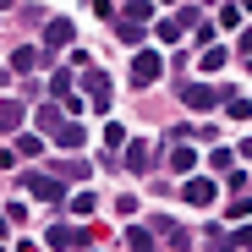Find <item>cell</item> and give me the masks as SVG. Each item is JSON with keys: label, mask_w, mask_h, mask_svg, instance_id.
I'll return each instance as SVG.
<instances>
[{"label": "cell", "mask_w": 252, "mask_h": 252, "mask_svg": "<svg viewBox=\"0 0 252 252\" xmlns=\"http://www.w3.org/2000/svg\"><path fill=\"white\" fill-rule=\"evenodd\" d=\"M82 137H88V132H82L77 121H66L61 132H55V143H61V148H82Z\"/></svg>", "instance_id": "obj_16"}, {"label": "cell", "mask_w": 252, "mask_h": 252, "mask_svg": "<svg viewBox=\"0 0 252 252\" xmlns=\"http://www.w3.org/2000/svg\"><path fill=\"white\" fill-rule=\"evenodd\" d=\"M154 33H159V44H176V38L187 33V22H181V17H159V28H154Z\"/></svg>", "instance_id": "obj_14"}, {"label": "cell", "mask_w": 252, "mask_h": 252, "mask_svg": "<svg viewBox=\"0 0 252 252\" xmlns=\"http://www.w3.org/2000/svg\"><path fill=\"white\" fill-rule=\"evenodd\" d=\"M22 121H28V110H22L17 99H0V137H17Z\"/></svg>", "instance_id": "obj_8"}, {"label": "cell", "mask_w": 252, "mask_h": 252, "mask_svg": "<svg viewBox=\"0 0 252 252\" xmlns=\"http://www.w3.org/2000/svg\"><path fill=\"white\" fill-rule=\"evenodd\" d=\"M159 71H164V55H159V50H137V55H132V71H126V82H132V88H154Z\"/></svg>", "instance_id": "obj_1"}, {"label": "cell", "mask_w": 252, "mask_h": 252, "mask_svg": "<svg viewBox=\"0 0 252 252\" xmlns=\"http://www.w3.org/2000/svg\"><path fill=\"white\" fill-rule=\"evenodd\" d=\"M241 159H252V137H247V143H241Z\"/></svg>", "instance_id": "obj_29"}, {"label": "cell", "mask_w": 252, "mask_h": 252, "mask_svg": "<svg viewBox=\"0 0 252 252\" xmlns=\"http://www.w3.org/2000/svg\"><path fill=\"white\" fill-rule=\"evenodd\" d=\"M230 252H252V225H241V230L230 236Z\"/></svg>", "instance_id": "obj_25"}, {"label": "cell", "mask_w": 252, "mask_h": 252, "mask_svg": "<svg viewBox=\"0 0 252 252\" xmlns=\"http://www.w3.org/2000/svg\"><path fill=\"white\" fill-rule=\"evenodd\" d=\"M220 28H241V6H225L220 11Z\"/></svg>", "instance_id": "obj_27"}, {"label": "cell", "mask_w": 252, "mask_h": 252, "mask_svg": "<svg viewBox=\"0 0 252 252\" xmlns=\"http://www.w3.org/2000/svg\"><path fill=\"white\" fill-rule=\"evenodd\" d=\"M33 121H38V132H50V137H55L61 126H66V110H61V99H50V104H38V110H33Z\"/></svg>", "instance_id": "obj_9"}, {"label": "cell", "mask_w": 252, "mask_h": 252, "mask_svg": "<svg viewBox=\"0 0 252 252\" xmlns=\"http://www.w3.org/2000/svg\"><path fill=\"white\" fill-rule=\"evenodd\" d=\"M241 55H252V28H241Z\"/></svg>", "instance_id": "obj_28"}, {"label": "cell", "mask_w": 252, "mask_h": 252, "mask_svg": "<svg viewBox=\"0 0 252 252\" xmlns=\"http://www.w3.org/2000/svg\"><path fill=\"white\" fill-rule=\"evenodd\" d=\"M0 252H6V247H0Z\"/></svg>", "instance_id": "obj_33"}, {"label": "cell", "mask_w": 252, "mask_h": 252, "mask_svg": "<svg viewBox=\"0 0 252 252\" xmlns=\"http://www.w3.org/2000/svg\"><path fill=\"white\" fill-rule=\"evenodd\" d=\"M82 88H88V99H94V110H99V115L110 110V77H104V71H94V66H88V71H82Z\"/></svg>", "instance_id": "obj_7"}, {"label": "cell", "mask_w": 252, "mask_h": 252, "mask_svg": "<svg viewBox=\"0 0 252 252\" xmlns=\"http://www.w3.org/2000/svg\"><path fill=\"white\" fill-rule=\"evenodd\" d=\"M247 71H252V55H247Z\"/></svg>", "instance_id": "obj_32"}, {"label": "cell", "mask_w": 252, "mask_h": 252, "mask_svg": "<svg viewBox=\"0 0 252 252\" xmlns=\"http://www.w3.org/2000/svg\"><path fill=\"white\" fill-rule=\"evenodd\" d=\"M148 11H154V0H126V17H137V22H148Z\"/></svg>", "instance_id": "obj_26"}, {"label": "cell", "mask_w": 252, "mask_h": 252, "mask_svg": "<svg viewBox=\"0 0 252 252\" xmlns=\"http://www.w3.org/2000/svg\"><path fill=\"white\" fill-rule=\"evenodd\" d=\"M55 170L71 176V181H88V159H55Z\"/></svg>", "instance_id": "obj_19"}, {"label": "cell", "mask_w": 252, "mask_h": 252, "mask_svg": "<svg viewBox=\"0 0 252 252\" xmlns=\"http://www.w3.org/2000/svg\"><path fill=\"white\" fill-rule=\"evenodd\" d=\"M154 6H176V0H154Z\"/></svg>", "instance_id": "obj_31"}, {"label": "cell", "mask_w": 252, "mask_h": 252, "mask_svg": "<svg viewBox=\"0 0 252 252\" xmlns=\"http://www.w3.org/2000/svg\"><path fill=\"white\" fill-rule=\"evenodd\" d=\"M38 66H44V50H33V44H22V50L11 55V71H22V77H28V71H38Z\"/></svg>", "instance_id": "obj_11"}, {"label": "cell", "mask_w": 252, "mask_h": 252, "mask_svg": "<svg viewBox=\"0 0 252 252\" xmlns=\"http://www.w3.org/2000/svg\"><path fill=\"white\" fill-rule=\"evenodd\" d=\"M17 154L22 159H38V154H44V137H38V132H17Z\"/></svg>", "instance_id": "obj_15"}, {"label": "cell", "mask_w": 252, "mask_h": 252, "mask_svg": "<svg viewBox=\"0 0 252 252\" xmlns=\"http://www.w3.org/2000/svg\"><path fill=\"white\" fill-rule=\"evenodd\" d=\"M236 6H241V11H252V0H236Z\"/></svg>", "instance_id": "obj_30"}, {"label": "cell", "mask_w": 252, "mask_h": 252, "mask_svg": "<svg viewBox=\"0 0 252 252\" xmlns=\"http://www.w3.org/2000/svg\"><path fill=\"white\" fill-rule=\"evenodd\" d=\"M50 247H88V236L82 230H71V225H50V236H44Z\"/></svg>", "instance_id": "obj_12"}, {"label": "cell", "mask_w": 252, "mask_h": 252, "mask_svg": "<svg viewBox=\"0 0 252 252\" xmlns=\"http://www.w3.org/2000/svg\"><path fill=\"white\" fill-rule=\"evenodd\" d=\"M66 208H71V214H77V220H88V214H94V208H99V197H94V192H77V197H71Z\"/></svg>", "instance_id": "obj_20"}, {"label": "cell", "mask_w": 252, "mask_h": 252, "mask_svg": "<svg viewBox=\"0 0 252 252\" xmlns=\"http://www.w3.org/2000/svg\"><path fill=\"white\" fill-rule=\"evenodd\" d=\"M50 99H61V104L77 99V94H71V71H55V77H50Z\"/></svg>", "instance_id": "obj_17"}, {"label": "cell", "mask_w": 252, "mask_h": 252, "mask_svg": "<svg viewBox=\"0 0 252 252\" xmlns=\"http://www.w3.org/2000/svg\"><path fill=\"white\" fill-rule=\"evenodd\" d=\"M71 44V17H50L44 22V55H61Z\"/></svg>", "instance_id": "obj_4"}, {"label": "cell", "mask_w": 252, "mask_h": 252, "mask_svg": "<svg viewBox=\"0 0 252 252\" xmlns=\"http://www.w3.org/2000/svg\"><path fill=\"white\" fill-rule=\"evenodd\" d=\"M104 143H110V154H121V148H126V126H121V121H110V126H104Z\"/></svg>", "instance_id": "obj_21"}, {"label": "cell", "mask_w": 252, "mask_h": 252, "mask_svg": "<svg viewBox=\"0 0 252 252\" xmlns=\"http://www.w3.org/2000/svg\"><path fill=\"white\" fill-rule=\"evenodd\" d=\"M121 164H126V170H132V176H148V164H154V148L137 137V143H126L121 148Z\"/></svg>", "instance_id": "obj_6"}, {"label": "cell", "mask_w": 252, "mask_h": 252, "mask_svg": "<svg viewBox=\"0 0 252 252\" xmlns=\"http://www.w3.org/2000/svg\"><path fill=\"white\" fill-rule=\"evenodd\" d=\"M181 197H187V203H197V208H208V203H220V187L208 181V176H187Z\"/></svg>", "instance_id": "obj_5"}, {"label": "cell", "mask_w": 252, "mask_h": 252, "mask_svg": "<svg viewBox=\"0 0 252 252\" xmlns=\"http://www.w3.org/2000/svg\"><path fill=\"white\" fill-rule=\"evenodd\" d=\"M143 33H148V28H143L137 17H121V22H115V38H121V44H132V50H143Z\"/></svg>", "instance_id": "obj_10"}, {"label": "cell", "mask_w": 252, "mask_h": 252, "mask_svg": "<svg viewBox=\"0 0 252 252\" xmlns=\"http://www.w3.org/2000/svg\"><path fill=\"white\" fill-rule=\"evenodd\" d=\"M28 197H38V203H66V187H61V176L33 170V176H28Z\"/></svg>", "instance_id": "obj_3"}, {"label": "cell", "mask_w": 252, "mask_h": 252, "mask_svg": "<svg viewBox=\"0 0 252 252\" xmlns=\"http://www.w3.org/2000/svg\"><path fill=\"white\" fill-rule=\"evenodd\" d=\"M170 170H176V176H192V170H197V148H187V143H181V148L170 154Z\"/></svg>", "instance_id": "obj_13"}, {"label": "cell", "mask_w": 252, "mask_h": 252, "mask_svg": "<svg viewBox=\"0 0 252 252\" xmlns=\"http://www.w3.org/2000/svg\"><path fill=\"white\" fill-rule=\"evenodd\" d=\"M126 247H132V252H154V230L132 225V230H126Z\"/></svg>", "instance_id": "obj_18"}, {"label": "cell", "mask_w": 252, "mask_h": 252, "mask_svg": "<svg viewBox=\"0 0 252 252\" xmlns=\"http://www.w3.org/2000/svg\"><path fill=\"white\" fill-rule=\"evenodd\" d=\"M236 159H241V154H230V148H214V154H208V164H214V170H230Z\"/></svg>", "instance_id": "obj_23"}, {"label": "cell", "mask_w": 252, "mask_h": 252, "mask_svg": "<svg viewBox=\"0 0 252 252\" xmlns=\"http://www.w3.org/2000/svg\"><path fill=\"white\" fill-rule=\"evenodd\" d=\"M230 94L225 88H208V82H187V88H181V104L187 110H214V104H225Z\"/></svg>", "instance_id": "obj_2"}, {"label": "cell", "mask_w": 252, "mask_h": 252, "mask_svg": "<svg viewBox=\"0 0 252 252\" xmlns=\"http://www.w3.org/2000/svg\"><path fill=\"white\" fill-rule=\"evenodd\" d=\"M225 110H230L236 121H247V115H252V99H236V94H230V99H225Z\"/></svg>", "instance_id": "obj_24"}, {"label": "cell", "mask_w": 252, "mask_h": 252, "mask_svg": "<svg viewBox=\"0 0 252 252\" xmlns=\"http://www.w3.org/2000/svg\"><path fill=\"white\" fill-rule=\"evenodd\" d=\"M197 66H203V71H220V66H225V50H220V44H208V50H203V61H197Z\"/></svg>", "instance_id": "obj_22"}]
</instances>
